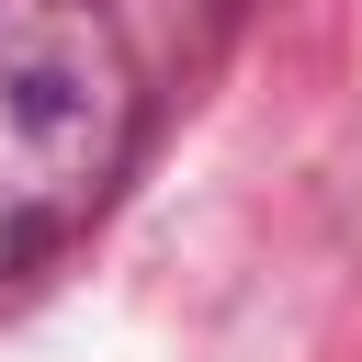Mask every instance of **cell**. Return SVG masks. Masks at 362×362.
<instances>
[{"mask_svg":"<svg viewBox=\"0 0 362 362\" xmlns=\"http://www.w3.org/2000/svg\"><path fill=\"white\" fill-rule=\"evenodd\" d=\"M136 57L113 0H0V294L90 238L136 170Z\"/></svg>","mask_w":362,"mask_h":362,"instance_id":"obj_1","label":"cell"}]
</instances>
